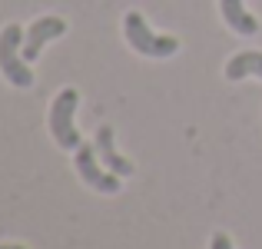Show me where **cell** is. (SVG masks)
I'll use <instances>...</instances> for the list:
<instances>
[{
  "instance_id": "6da1fadb",
  "label": "cell",
  "mask_w": 262,
  "mask_h": 249,
  "mask_svg": "<svg viewBox=\"0 0 262 249\" xmlns=\"http://www.w3.org/2000/svg\"><path fill=\"white\" fill-rule=\"evenodd\" d=\"M123 33H126V44L133 47L136 53H143V57L163 60V57H173L179 50V40L169 37V33H156L140 10H129L126 17H123Z\"/></svg>"
},
{
  "instance_id": "7a4b0ae2",
  "label": "cell",
  "mask_w": 262,
  "mask_h": 249,
  "mask_svg": "<svg viewBox=\"0 0 262 249\" xmlns=\"http://www.w3.org/2000/svg\"><path fill=\"white\" fill-rule=\"evenodd\" d=\"M24 33L20 24H7L0 30V73L20 90L33 87V70L24 60Z\"/></svg>"
},
{
  "instance_id": "3957f363",
  "label": "cell",
  "mask_w": 262,
  "mask_h": 249,
  "mask_svg": "<svg viewBox=\"0 0 262 249\" xmlns=\"http://www.w3.org/2000/svg\"><path fill=\"white\" fill-rule=\"evenodd\" d=\"M77 107H80V93L73 87L60 90V93L53 96V103H50V136L57 140V147H63V150L83 147V136L77 133V127H73Z\"/></svg>"
},
{
  "instance_id": "277c9868",
  "label": "cell",
  "mask_w": 262,
  "mask_h": 249,
  "mask_svg": "<svg viewBox=\"0 0 262 249\" xmlns=\"http://www.w3.org/2000/svg\"><path fill=\"white\" fill-rule=\"evenodd\" d=\"M73 166H77L80 179H83L86 186H93L96 193H110V196L120 193V176L103 166V160L96 156V147H90V143L77 147L73 150Z\"/></svg>"
},
{
  "instance_id": "5b68a950",
  "label": "cell",
  "mask_w": 262,
  "mask_h": 249,
  "mask_svg": "<svg viewBox=\"0 0 262 249\" xmlns=\"http://www.w3.org/2000/svg\"><path fill=\"white\" fill-rule=\"evenodd\" d=\"M63 33H67V20L63 17H40V20H33V24L27 27V33H24V60L33 64V60L40 57V50H43L50 40L63 37Z\"/></svg>"
},
{
  "instance_id": "8992f818",
  "label": "cell",
  "mask_w": 262,
  "mask_h": 249,
  "mask_svg": "<svg viewBox=\"0 0 262 249\" xmlns=\"http://www.w3.org/2000/svg\"><path fill=\"white\" fill-rule=\"evenodd\" d=\"M93 147H96V156L103 160V166L106 170H113L116 176H133V160H126V156H120L116 153V143H113V127H106L103 123L100 130H96V136H93Z\"/></svg>"
},
{
  "instance_id": "52a82bcc",
  "label": "cell",
  "mask_w": 262,
  "mask_h": 249,
  "mask_svg": "<svg viewBox=\"0 0 262 249\" xmlns=\"http://www.w3.org/2000/svg\"><path fill=\"white\" fill-rule=\"evenodd\" d=\"M219 10H223V20L229 24V30L243 33V37H256L259 33V20L246 10L243 0H219Z\"/></svg>"
},
{
  "instance_id": "ba28073f",
  "label": "cell",
  "mask_w": 262,
  "mask_h": 249,
  "mask_svg": "<svg viewBox=\"0 0 262 249\" xmlns=\"http://www.w3.org/2000/svg\"><path fill=\"white\" fill-rule=\"evenodd\" d=\"M262 77V50H243L226 64V80Z\"/></svg>"
},
{
  "instance_id": "9c48e42d",
  "label": "cell",
  "mask_w": 262,
  "mask_h": 249,
  "mask_svg": "<svg viewBox=\"0 0 262 249\" xmlns=\"http://www.w3.org/2000/svg\"><path fill=\"white\" fill-rule=\"evenodd\" d=\"M209 249H232V239L226 236V233H212V239H209Z\"/></svg>"
},
{
  "instance_id": "30bf717a",
  "label": "cell",
  "mask_w": 262,
  "mask_h": 249,
  "mask_svg": "<svg viewBox=\"0 0 262 249\" xmlns=\"http://www.w3.org/2000/svg\"><path fill=\"white\" fill-rule=\"evenodd\" d=\"M0 249H27V246H20V243H0Z\"/></svg>"
}]
</instances>
